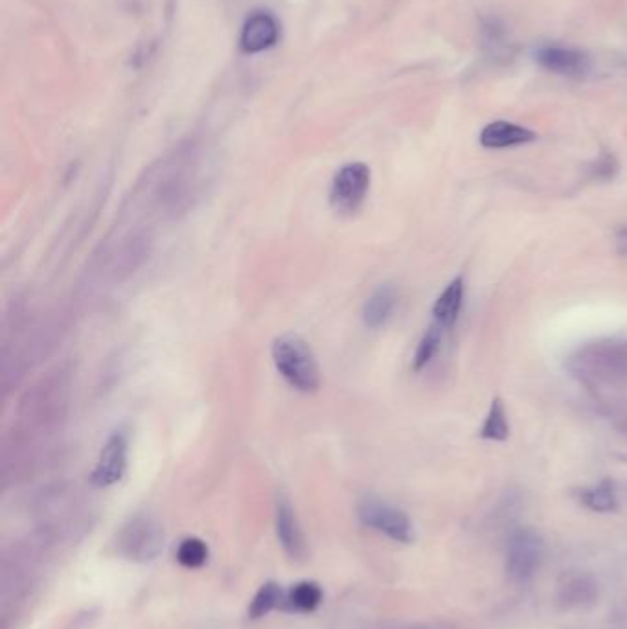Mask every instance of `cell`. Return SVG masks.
<instances>
[{
    "label": "cell",
    "instance_id": "1",
    "mask_svg": "<svg viewBox=\"0 0 627 629\" xmlns=\"http://www.w3.org/2000/svg\"><path fill=\"white\" fill-rule=\"evenodd\" d=\"M572 378L598 392L627 390V337L583 344L567 359Z\"/></svg>",
    "mask_w": 627,
    "mask_h": 629
},
{
    "label": "cell",
    "instance_id": "2",
    "mask_svg": "<svg viewBox=\"0 0 627 629\" xmlns=\"http://www.w3.org/2000/svg\"><path fill=\"white\" fill-rule=\"evenodd\" d=\"M273 363L278 374L289 387L298 392H315L320 387V368L317 357L297 333H284L273 341Z\"/></svg>",
    "mask_w": 627,
    "mask_h": 629
},
{
    "label": "cell",
    "instance_id": "3",
    "mask_svg": "<svg viewBox=\"0 0 627 629\" xmlns=\"http://www.w3.org/2000/svg\"><path fill=\"white\" fill-rule=\"evenodd\" d=\"M164 549V530L149 515L131 517L120 530L118 552L127 560L148 563L157 560Z\"/></svg>",
    "mask_w": 627,
    "mask_h": 629
},
{
    "label": "cell",
    "instance_id": "4",
    "mask_svg": "<svg viewBox=\"0 0 627 629\" xmlns=\"http://www.w3.org/2000/svg\"><path fill=\"white\" fill-rule=\"evenodd\" d=\"M372 173L365 162L344 164L335 173L330 188V205L341 216H352L363 203L370 190Z\"/></svg>",
    "mask_w": 627,
    "mask_h": 629
},
{
    "label": "cell",
    "instance_id": "5",
    "mask_svg": "<svg viewBox=\"0 0 627 629\" xmlns=\"http://www.w3.org/2000/svg\"><path fill=\"white\" fill-rule=\"evenodd\" d=\"M357 515L363 525L374 528L398 543H412L416 538L411 517L398 506L379 497L361 499V503L357 504Z\"/></svg>",
    "mask_w": 627,
    "mask_h": 629
},
{
    "label": "cell",
    "instance_id": "6",
    "mask_svg": "<svg viewBox=\"0 0 627 629\" xmlns=\"http://www.w3.org/2000/svg\"><path fill=\"white\" fill-rule=\"evenodd\" d=\"M545 554L543 538L532 528H521L513 532L508 552L506 571L515 582H526L536 574Z\"/></svg>",
    "mask_w": 627,
    "mask_h": 629
},
{
    "label": "cell",
    "instance_id": "7",
    "mask_svg": "<svg viewBox=\"0 0 627 629\" xmlns=\"http://www.w3.org/2000/svg\"><path fill=\"white\" fill-rule=\"evenodd\" d=\"M127 449L129 444L124 431H116L107 438L91 473V482L96 488H111L122 481L127 469Z\"/></svg>",
    "mask_w": 627,
    "mask_h": 629
},
{
    "label": "cell",
    "instance_id": "8",
    "mask_svg": "<svg viewBox=\"0 0 627 629\" xmlns=\"http://www.w3.org/2000/svg\"><path fill=\"white\" fill-rule=\"evenodd\" d=\"M274 528L278 543L282 545L285 554L293 560H300L306 554V539L298 523L297 512L285 495H280L276 501Z\"/></svg>",
    "mask_w": 627,
    "mask_h": 629
},
{
    "label": "cell",
    "instance_id": "9",
    "mask_svg": "<svg viewBox=\"0 0 627 629\" xmlns=\"http://www.w3.org/2000/svg\"><path fill=\"white\" fill-rule=\"evenodd\" d=\"M280 37V24L271 13H254L241 30V48L247 54H260L276 45Z\"/></svg>",
    "mask_w": 627,
    "mask_h": 629
},
{
    "label": "cell",
    "instance_id": "10",
    "mask_svg": "<svg viewBox=\"0 0 627 629\" xmlns=\"http://www.w3.org/2000/svg\"><path fill=\"white\" fill-rule=\"evenodd\" d=\"M536 61L543 69L561 76H582L591 67L589 58L583 52L561 46L539 48L536 52Z\"/></svg>",
    "mask_w": 627,
    "mask_h": 629
},
{
    "label": "cell",
    "instance_id": "11",
    "mask_svg": "<svg viewBox=\"0 0 627 629\" xmlns=\"http://www.w3.org/2000/svg\"><path fill=\"white\" fill-rule=\"evenodd\" d=\"M536 133L528 127L517 126L512 122H491L480 133V144L488 149L515 148L536 140Z\"/></svg>",
    "mask_w": 627,
    "mask_h": 629
},
{
    "label": "cell",
    "instance_id": "12",
    "mask_svg": "<svg viewBox=\"0 0 627 629\" xmlns=\"http://www.w3.org/2000/svg\"><path fill=\"white\" fill-rule=\"evenodd\" d=\"M464 304V278L456 276L447 286L442 295L436 298L433 306L434 324L440 328H453Z\"/></svg>",
    "mask_w": 627,
    "mask_h": 629
},
{
    "label": "cell",
    "instance_id": "13",
    "mask_svg": "<svg viewBox=\"0 0 627 629\" xmlns=\"http://www.w3.org/2000/svg\"><path fill=\"white\" fill-rule=\"evenodd\" d=\"M398 306V293L392 286L377 287L376 291L372 293V297L368 298L365 302V308H363V322H365L366 328H372L377 330L381 326H385L394 309Z\"/></svg>",
    "mask_w": 627,
    "mask_h": 629
},
{
    "label": "cell",
    "instance_id": "14",
    "mask_svg": "<svg viewBox=\"0 0 627 629\" xmlns=\"http://www.w3.org/2000/svg\"><path fill=\"white\" fill-rule=\"evenodd\" d=\"M596 595H598V584L594 582L591 576L583 574V576H574V578H570L567 584L561 585L558 602L565 609H572V607L591 604Z\"/></svg>",
    "mask_w": 627,
    "mask_h": 629
},
{
    "label": "cell",
    "instance_id": "15",
    "mask_svg": "<svg viewBox=\"0 0 627 629\" xmlns=\"http://www.w3.org/2000/svg\"><path fill=\"white\" fill-rule=\"evenodd\" d=\"M285 602L298 613H313L324 602V591L313 580H302L289 589Z\"/></svg>",
    "mask_w": 627,
    "mask_h": 629
},
{
    "label": "cell",
    "instance_id": "16",
    "mask_svg": "<svg viewBox=\"0 0 627 629\" xmlns=\"http://www.w3.org/2000/svg\"><path fill=\"white\" fill-rule=\"evenodd\" d=\"M284 602V589L278 582H265V584L252 596L249 604V618L260 620L271 615L276 607Z\"/></svg>",
    "mask_w": 627,
    "mask_h": 629
},
{
    "label": "cell",
    "instance_id": "17",
    "mask_svg": "<svg viewBox=\"0 0 627 629\" xmlns=\"http://www.w3.org/2000/svg\"><path fill=\"white\" fill-rule=\"evenodd\" d=\"M508 436H510L508 414L501 398H495L491 401L490 411L486 414V420L480 429V438L491 442H504Z\"/></svg>",
    "mask_w": 627,
    "mask_h": 629
},
{
    "label": "cell",
    "instance_id": "18",
    "mask_svg": "<svg viewBox=\"0 0 627 629\" xmlns=\"http://www.w3.org/2000/svg\"><path fill=\"white\" fill-rule=\"evenodd\" d=\"M175 558L186 569H201V567H205L206 561L210 558V549H208L206 541L192 536V538L183 539L179 543Z\"/></svg>",
    "mask_w": 627,
    "mask_h": 629
},
{
    "label": "cell",
    "instance_id": "19",
    "mask_svg": "<svg viewBox=\"0 0 627 629\" xmlns=\"http://www.w3.org/2000/svg\"><path fill=\"white\" fill-rule=\"evenodd\" d=\"M582 501L589 510L598 514H609L615 512L618 501H616L615 488L611 482H602L594 488L583 490Z\"/></svg>",
    "mask_w": 627,
    "mask_h": 629
},
{
    "label": "cell",
    "instance_id": "20",
    "mask_svg": "<svg viewBox=\"0 0 627 629\" xmlns=\"http://www.w3.org/2000/svg\"><path fill=\"white\" fill-rule=\"evenodd\" d=\"M442 330H444V328H440L438 324H433V326L425 332L422 341H420L418 348H416L414 359H412V370H414V372H422L423 368L429 365L434 357H436L438 350H440V344H442Z\"/></svg>",
    "mask_w": 627,
    "mask_h": 629
},
{
    "label": "cell",
    "instance_id": "21",
    "mask_svg": "<svg viewBox=\"0 0 627 629\" xmlns=\"http://www.w3.org/2000/svg\"><path fill=\"white\" fill-rule=\"evenodd\" d=\"M616 172H618V164H616L613 155H602L594 164V177L596 179L609 181V179L615 177Z\"/></svg>",
    "mask_w": 627,
    "mask_h": 629
},
{
    "label": "cell",
    "instance_id": "22",
    "mask_svg": "<svg viewBox=\"0 0 627 629\" xmlns=\"http://www.w3.org/2000/svg\"><path fill=\"white\" fill-rule=\"evenodd\" d=\"M616 249L622 256H627V227H622L616 232Z\"/></svg>",
    "mask_w": 627,
    "mask_h": 629
},
{
    "label": "cell",
    "instance_id": "23",
    "mask_svg": "<svg viewBox=\"0 0 627 629\" xmlns=\"http://www.w3.org/2000/svg\"><path fill=\"white\" fill-rule=\"evenodd\" d=\"M624 431H626V435H627V420H626V425H624Z\"/></svg>",
    "mask_w": 627,
    "mask_h": 629
},
{
    "label": "cell",
    "instance_id": "24",
    "mask_svg": "<svg viewBox=\"0 0 627 629\" xmlns=\"http://www.w3.org/2000/svg\"><path fill=\"white\" fill-rule=\"evenodd\" d=\"M416 629H431V628H416Z\"/></svg>",
    "mask_w": 627,
    "mask_h": 629
}]
</instances>
